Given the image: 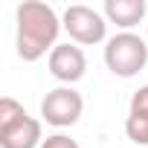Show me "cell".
<instances>
[{"mask_svg": "<svg viewBox=\"0 0 148 148\" xmlns=\"http://www.w3.org/2000/svg\"><path fill=\"white\" fill-rule=\"evenodd\" d=\"M61 21L55 15L52 6L41 3V0H26L18 6V55L23 61H38L41 55H47V49L52 52L58 44V32H61Z\"/></svg>", "mask_w": 148, "mask_h": 148, "instance_id": "cell-1", "label": "cell"}, {"mask_svg": "<svg viewBox=\"0 0 148 148\" xmlns=\"http://www.w3.org/2000/svg\"><path fill=\"white\" fill-rule=\"evenodd\" d=\"M105 64L113 76L131 79L148 64V44L134 32H119L105 47Z\"/></svg>", "mask_w": 148, "mask_h": 148, "instance_id": "cell-2", "label": "cell"}, {"mask_svg": "<svg viewBox=\"0 0 148 148\" xmlns=\"http://www.w3.org/2000/svg\"><path fill=\"white\" fill-rule=\"evenodd\" d=\"M84 110V99L79 90H73V87H55L44 96L41 102V116L44 122L55 125V128H70V125H76L79 116Z\"/></svg>", "mask_w": 148, "mask_h": 148, "instance_id": "cell-3", "label": "cell"}, {"mask_svg": "<svg viewBox=\"0 0 148 148\" xmlns=\"http://www.w3.org/2000/svg\"><path fill=\"white\" fill-rule=\"evenodd\" d=\"M64 29H67V35L76 41V44H99V41H105V29H108V23H105V18L96 12V9H90V6H67V12H64Z\"/></svg>", "mask_w": 148, "mask_h": 148, "instance_id": "cell-4", "label": "cell"}, {"mask_svg": "<svg viewBox=\"0 0 148 148\" xmlns=\"http://www.w3.org/2000/svg\"><path fill=\"white\" fill-rule=\"evenodd\" d=\"M49 73L58 82H64L67 87L73 82H79L87 73V58H84L82 47H76V44H58L49 52Z\"/></svg>", "mask_w": 148, "mask_h": 148, "instance_id": "cell-5", "label": "cell"}, {"mask_svg": "<svg viewBox=\"0 0 148 148\" xmlns=\"http://www.w3.org/2000/svg\"><path fill=\"white\" fill-rule=\"evenodd\" d=\"M41 122L29 113L18 125L0 131V148H41Z\"/></svg>", "mask_w": 148, "mask_h": 148, "instance_id": "cell-6", "label": "cell"}, {"mask_svg": "<svg viewBox=\"0 0 148 148\" xmlns=\"http://www.w3.org/2000/svg\"><path fill=\"white\" fill-rule=\"evenodd\" d=\"M105 18L122 29H131L145 18V0H105Z\"/></svg>", "mask_w": 148, "mask_h": 148, "instance_id": "cell-7", "label": "cell"}, {"mask_svg": "<svg viewBox=\"0 0 148 148\" xmlns=\"http://www.w3.org/2000/svg\"><path fill=\"white\" fill-rule=\"evenodd\" d=\"M23 116H26V110H23L21 102H15L12 96H3V99H0V131L18 125Z\"/></svg>", "mask_w": 148, "mask_h": 148, "instance_id": "cell-8", "label": "cell"}, {"mask_svg": "<svg viewBox=\"0 0 148 148\" xmlns=\"http://www.w3.org/2000/svg\"><path fill=\"white\" fill-rule=\"evenodd\" d=\"M125 134L136 145H148V113H131L125 119Z\"/></svg>", "mask_w": 148, "mask_h": 148, "instance_id": "cell-9", "label": "cell"}, {"mask_svg": "<svg viewBox=\"0 0 148 148\" xmlns=\"http://www.w3.org/2000/svg\"><path fill=\"white\" fill-rule=\"evenodd\" d=\"M41 148H79V142L70 139V136H64V134H52V136H47L41 142Z\"/></svg>", "mask_w": 148, "mask_h": 148, "instance_id": "cell-10", "label": "cell"}, {"mask_svg": "<svg viewBox=\"0 0 148 148\" xmlns=\"http://www.w3.org/2000/svg\"><path fill=\"white\" fill-rule=\"evenodd\" d=\"M131 113H148V84L131 96Z\"/></svg>", "mask_w": 148, "mask_h": 148, "instance_id": "cell-11", "label": "cell"}]
</instances>
